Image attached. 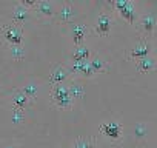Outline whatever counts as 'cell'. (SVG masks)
<instances>
[{
  "mask_svg": "<svg viewBox=\"0 0 157 148\" xmlns=\"http://www.w3.org/2000/svg\"><path fill=\"white\" fill-rule=\"evenodd\" d=\"M51 100L59 107V108H71L74 105V99L69 93V87L68 84H57L52 85L51 88Z\"/></svg>",
  "mask_w": 157,
  "mask_h": 148,
  "instance_id": "6da1fadb",
  "label": "cell"
},
{
  "mask_svg": "<svg viewBox=\"0 0 157 148\" xmlns=\"http://www.w3.org/2000/svg\"><path fill=\"white\" fill-rule=\"evenodd\" d=\"M126 22L129 23H136L137 20V8L134 2H129V0H116V2L109 3Z\"/></svg>",
  "mask_w": 157,
  "mask_h": 148,
  "instance_id": "7a4b0ae2",
  "label": "cell"
},
{
  "mask_svg": "<svg viewBox=\"0 0 157 148\" xmlns=\"http://www.w3.org/2000/svg\"><path fill=\"white\" fill-rule=\"evenodd\" d=\"M2 36H3V40L8 43V45H13V43H22L23 42V28L14 22H10V23H5L2 26Z\"/></svg>",
  "mask_w": 157,
  "mask_h": 148,
  "instance_id": "3957f363",
  "label": "cell"
},
{
  "mask_svg": "<svg viewBox=\"0 0 157 148\" xmlns=\"http://www.w3.org/2000/svg\"><path fill=\"white\" fill-rule=\"evenodd\" d=\"M154 25H155V20H154V14H152V13H143V14H140V17H137V20H136V28H137V31H139L145 39L152 34Z\"/></svg>",
  "mask_w": 157,
  "mask_h": 148,
  "instance_id": "277c9868",
  "label": "cell"
},
{
  "mask_svg": "<svg viewBox=\"0 0 157 148\" xmlns=\"http://www.w3.org/2000/svg\"><path fill=\"white\" fill-rule=\"evenodd\" d=\"M56 16V20L60 22V23H71L75 17H77V8L69 3V2H65L60 5V8L54 13Z\"/></svg>",
  "mask_w": 157,
  "mask_h": 148,
  "instance_id": "5b68a950",
  "label": "cell"
},
{
  "mask_svg": "<svg viewBox=\"0 0 157 148\" xmlns=\"http://www.w3.org/2000/svg\"><path fill=\"white\" fill-rule=\"evenodd\" d=\"M113 26V16L108 11H102L96 19V33L102 37H106L111 33Z\"/></svg>",
  "mask_w": 157,
  "mask_h": 148,
  "instance_id": "8992f818",
  "label": "cell"
},
{
  "mask_svg": "<svg viewBox=\"0 0 157 148\" xmlns=\"http://www.w3.org/2000/svg\"><path fill=\"white\" fill-rule=\"evenodd\" d=\"M100 133L111 140H119V139H122L123 128L117 120H109V122H103L100 125Z\"/></svg>",
  "mask_w": 157,
  "mask_h": 148,
  "instance_id": "52a82bcc",
  "label": "cell"
},
{
  "mask_svg": "<svg viewBox=\"0 0 157 148\" xmlns=\"http://www.w3.org/2000/svg\"><path fill=\"white\" fill-rule=\"evenodd\" d=\"M69 77V71L65 65H54L51 68V72H49V84L51 85H57V84H65Z\"/></svg>",
  "mask_w": 157,
  "mask_h": 148,
  "instance_id": "ba28073f",
  "label": "cell"
},
{
  "mask_svg": "<svg viewBox=\"0 0 157 148\" xmlns=\"http://www.w3.org/2000/svg\"><path fill=\"white\" fill-rule=\"evenodd\" d=\"M69 74H80V76H85V77H93L94 76V71L90 65V59L88 60H72V65L71 68L68 69Z\"/></svg>",
  "mask_w": 157,
  "mask_h": 148,
  "instance_id": "9c48e42d",
  "label": "cell"
},
{
  "mask_svg": "<svg viewBox=\"0 0 157 148\" xmlns=\"http://www.w3.org/2000/svg\"><path fill=\"white\" fill-rule=\"evenodd\" d=\"M11 16H13V20H11V22H14V23H17V25L22 26L25 22H28V20L31 19V10L25 8V6L19 2V3L14 5Z\"/></svg>",
  "mask_w": 157,
  "mask_h": 148,
  "instance_id": "30bf717a",
  "label": "cell"
},
{
  "mask_svg": "<svg viewBox=\"0 0 157 148\" xmlns=\"http://www.w3.org/2000/svg\"><path fill=\"white\" fill-rule=\"evenodd\" d=\"M69 33H71V37H72L74 43L78 45V43H83L85 37H86L88 33H90V28H88L86 23H80V22H78V23H72V25H71Z\"/></svg>",
  "mask_w": 157,
  "mask_h": 148,
  "instance_id": "8fae6325",
  "label": "cell"
},
{
  "mask_svg": "<svg viewBox=\"0 0 157 148\" xmlns=\"http://www.w3.org/2000/svg\"><path fill=\"white\" fill-rule=\"evenodd\" d=\"M149 53H151V42L146 40V39H142L132 46V49L129 51V57L131 59H140V57L148 56Z\"/></svg>",
  "mask_w": 157,
  "mask_h": 148,
  "instance_id": "7c38bea8",
  "label": "cell"
},
{
  "mask_svg": "<svg viewBox=\"0 0 157 148\" xmlns=\"http://www.w3.org/2000/svg\"><path fill=\"white\" fill-rule=\"evenodd\" d=\"M33 10L42 17H52L54 13H56L54 3L51 2V0H37Z\"/></svg>",
  "mask_w": 157,
  "mask_h": 148,
  "instance_id": "4fadbf2b",
  "label": "cell"
},
{
  "mask_svg": "<svg viewBox=\"0 0 157 148\" xmlns=\"http://www.w3.org/2000/svg\"><path fill=\"white\" fill-rule=\"evenodd\" d=\"M31 100L26 97V94L22 91V90H16L13 94H11V105L13 108H26V105L29 103Z\"/></svg>",
  "mask_w": 157,
  "mask_h": 148,
  "instance_id": "5bb4252c",
  "label": "cell"
},
{
  "mask_svg": "<svg viewBox=\"0 0 157 148\" xmlns=\"http://www.w3.org/2000/svg\"><path fill=\"white\" fill-rule=\"evenodd\" d=\"M90 57H91V51H90V48L85 43L75 45V48H74V51L71 54L72 60H88Z\"/></svg>",
  "mask_w": 157,
  "mask_h": 148,
  "instance_id": "9a60e30c",
  "label": "cell"
},
{
  "mask_svg": "<svg viewBox=\"0 0 157 148\" xmlns=\"http://www.w3.org/2000/svg\"><path fill=\"white\" fill-rule=\"evenodd\" d=\"M90 65H91L94 74H99V72H105V71H108V63H106V60H105L102 56H99V54L90 57Z\"/></svg>",
  "mask_w": 157,
  "mask_h": 148,
  "instance_id": "2e32d148",
  "label": "cell"
},
{
  "mask_svg": "<svg viewBox=\"0 0 157 148\" xmlns=\"http://www.w3.org/2000/svg\"><path fill=\"white\" fill-rule=\"evenodd\" d=\"M136 66L140 72H148L154 68V57L151 54L145 56V57H140V59H136Z\"/></svg>",
  "mask_w": 157,
  "mask_h": 148,
  "instance_id": "e0dca14e",
  "label": "cell"
},
{
  "mask_svg": "<svg viewBox=\"0 0 157 148\" xmlns=\"http://www.w3.org/2000/svg\"><path fill=\"white\" fill-rule=\"evenodd\" d=\"M132 133H134V137H136L137 140H146V137H148V134H149V125L145 123V122H137V123L134 125Z\"/></svg>",
  "mask_w": 157,
  "mask_h": 148,
  "instance_id": "ac0fdd59",
  "label": "cell"
},
{
  "mask_svg": "<svg viewBox=\"0 0 157 148\" xmlns=\"http://www.w3.org/2000/svg\"><path fill=\"white\" fill-rule=\"evenodd\" d=\"M22 91L26 94V97H28L29 100H36V99H37V96H39V84H37V82L29 80V82L22 88Z\"/></svg>",
  "mask_w": 157,
  "mask_h": 148,
  "instance_id": "d6986e66",
  "label": "cell"
},
{
  "mask_svg": "<svg viewBox=\"0 0 157 148\" xmlns=\"http://www.w3.org/2000/svg\"><path fill=\"white\" fill-rule=\"evenodd\" d=\"M10 48V54L14 60H20L25 57V48H23V43H13V45H8Z\"/></svg>",
  "mask_w": 157,
  "mask_h": 148,
  "instance_id": "ffe728a7",
  "label": "cell"
},
{
  "mask_svg": "<svg viewBox=\"0 0 157 148\" xmlns=\"http://www.w3.org/2000/svg\"><path fill=\"white\" fill-rule=\"evenodd\" d=\"M68 87H69V93H71V96H72V99L75 100V99H80L83 94H85V90H83V87L78 84V82H75V80H72V82H69L68 84Z\"/></svg>",
  "mask_w": 157,
  "mask_h": 148,
  "instance_id": "44dd1931",
  "label": "cell"
},
{
  "mask_svg": "<svg viewBox=\"0 0 157 148\" xmlns=\"http://www.w3.org/2000/svg\"><path fill=\"white\" fill-rule=\"evenodd\" d=\"M74 148H96V145L90 139H77L74 143Z\"/></svg>",
  "mask_w": 157,
  "mask_h": 148,
  "instance_id": "7402d4cb",
  "label": "cell"
},
{
  "mask_svg": "<svg viewBox=\"0 0 157 148\" xmlns=\"http://www.w3.org/2000/svg\"><path fill=\"white\" fill-rule=\"evenodd\" d=\"M13 120L16 123H20L25 120V110L23 108H13Z\"/></svg>",
  "mask_w": 157,
  "mask_h": 148,
  "instance_id": "603a6c76",
  "label": "cell"
},
{
  "mask_svg": "<svg viewBox=\"0 0 157 148\" xmlns=\"http://www.w3.org/2000/svg\"><path fill=\"white\" fill-rule=\"evenodd\" d=\"M5 148H22V146H19V145H8V146H5Z\"/></svg>",
  "mask_w": 157,
  "mask_h": 148,
  "instance_id": "cb8c5ba5",
  "label": "cell"
},
{
  "mask_svg": "<svg viewBox=\"0 0 157 148\" xmlns=\"http://www.w3.org/2000/svg\"><path fill=\"white\" fill-rule=\"evenodd\" d=\"M0 93H2V87H0Z\"/></svg>",
  "mask_w": 157,
  "mask_h": 148,
  "instance_id": "d4e9b609",
  "label": "cell"
}]
</instances>
